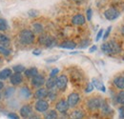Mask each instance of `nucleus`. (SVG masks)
<instances>
[{
  "label": "nucleus",
  "mask_w": 124,
  "mask_h": 119,
  "mask_svg": "<svg viewBox=\"0 0 124 119\" xmlns=\"http://www.w3.org/2000/svg\"><path fill=\"white\" fill-rule=\"evenodd\" d=\"M101 50L103 52L108 54H116L121 52V48L117 42L115 40H111L109 42H105L101 45Z\"/></svg>",
  "instance_id": "1"
},
{
  "label": "nucleus",
  "mask_w": 124,
  "mask_h": 119,
  "mask_svg": "<svg viewBox=\"0 0 124 119\" xmlns=\"http://www.w3.org/2000/svg\"><path fill=\"white\" fill-rule=\"evenodd\" d=\"M35 36L33 31L28 29L22 30L19 33V40L23 45H31L34 42Z\"/></svg>",
  "instance_id": "2"
},
{
  "label": "nucleus",
  "mask_w": 124,
  "mask_h": 119,
  "mask_svg": "<svg viewBox=\"0 0 124 119\" xmlns=\"http://www.w3.org/2000/svg\"><path fill=\"white\" fill-rule=\"evenodd\" d=\"M104 100L99 98V97H93V98H90L88 101H87V108L90 110V111H97L99 109H101V106L103 104Z\"/></svg>",
  "instance_id": "3"
},
{
  "label": "nucleus",
  "mask_w": 124,
  "mask_h": 119,
  "mask_svg": "<svg viewBox=\"0 0 124 119\" xmlns=\"http://www.w3.org/2000/svg\"><path fill=\"white\" fill-rule=\"evenodd\" d=\"M38 42H39V44L44 45L46 47H53L55 44V39L51 35L40 34L38 37Z\"/></svg>",
  "instance_id": "4"
},
{
  "label": "nucleus",
  "mask_w": 124,
  "mask_h": 119,
  "mask_svg": "<svg viewBox=\"0 0 124 119\" xmlns=\"http://www.w3.org/2000/svg\"><path fill=\"white\" fill-rule=\"evenodd\" d=\"M34 109L37 112L40 113H45L49 110V102L46 101L45 99H39L35 102L34 104Z\"/></svg>",
  "instance_id": "5"
},
{
  "label": "nucleus",
  "mask_w": 124,
  "mask_h": 119,
  "mask_svg": "<svg viewBox=\"0 0 124 119\" xmlns=\"http://www.w3.org/2000/svg\"><path fill=\"white\" fill-rule=\"evenodd\" d=\"M80 101V96L78 92H72L69 94L68 98H67V102L69 104L70 108H75Z\"/></svg>",
  "instance_id": "6"
},
{
  "label": "nucleus",
  "mask_w": 124,
  "mask_h": 119,
  "mask_svg": "<svg viewBox=\"0 0 124 119\" xmlns=\"http://www.w3.org/2000/svg\"><path fill=\"white\" fill-rule=\"evenodd\" d=\"M32 108L30 105H24L19 110V114L23 119H28L32 114Z\"/></svg>",
  "instance_id": "7"
},
{
  "label": "nucleus",
  "mask_w": 124,
  "mask_h": 119,
  "mask_svg": "<svg viewBox=\"0 0 124 119\" xmlns=\"http://www.w3.org/2000/svg\"><path fill=\"white\" fill-rule=\"evenodd\" d=\"M69 109H70L69 104H68L67 100H65V99H60V100L55 104V110H56L57 112H59V113H66Z\"/></svg>",
  "instance_id": "8"
},
{
  "label": "nucleus",
  "mask_w": 124,
  "mask_h": 119,
  "mask_svg": "<svg viewBox=\"0 0 124 119\" xmlns=\"http://www.w3.org/2000/svg\"><path fill=\"white\" fill-rule=\"evenodd\" d=\"M45 83H46L45 77L41 74H37L31 78V85H32L34 88H38V89H39V88H41Z\"/></svg>",
  "instance_id": "9"
},
{
  "label": "nucleus",
  "mask_w": 124,
  "mask_h": 119,
  "mask_svg": "<svg viewBox=\"0 0 124 119\" xmlns=\"http://www.w3.org/2000/svg\"><path fill=\"white\" fill-rule=\"evenodd\" d=\"M68 85V78L66 75H59L56 77V88L59 90H65Z\"/></svg>",
  "instance_id": "10"
},
{
  "label": "nucleus",
  "mask_w": 124,
  "mask_h": 119,
  "mask_svg": "<svg viewBox=\"0 0 124 119\" xmlns=\"http://www.w3.org/2000/svg\"><path fill=\"white\" fill-rule=\"evenodd\" d=\"M104 16L108 20H115L119 16V12L115 8H110L104 12Z\"/></svg>",
  "instance_id": "11"
},
{
  "label": "nucleus",
  "mask_w": 124,
  "mask_h": 119,
  "mask_svg": "<svg viewBox=\"0 0 124 119\" xmlns=\"http://www.w3.org/2000/svg\"><path fill=\"white\" fill-rule=\"evenodd\" d=\"M23 82V76L21 74L19 73H15L11 75L10 77V83L14 86H17V85H20L21 83Z\"/></svg>",
  "instance_id": "12"
},
{
  "label": "nucleus",
  "mask_w": 124,
  "mask_h": 119,
  "mask_svg": "<svg viewBox=\"0 0 124 119\" xmlns=\"http://www.w3.org/2000/svg\"><path fill=\"white\" fill-rule=\"evenodd\" d=\"M48 92H49V89H44V88H39V89L35 91L34 97H35L37 100H39V99H44V98L48 97Z\"/></svg>",
  "instance_id": "13"
},
{
  "label": "nucleus",
  "mask_w": 124,
  "mask_h": 119,
  "mask_svg": "<svg viewBox=\"0 0 124 119\" xmlns=\"http://www.w3.org/2000/svg\"><path fill=\"white\" fill-rule=\"evenodd\" d=\"M72 22L77 26H81L86 22V19L83 15H76L72 18Z\"/></svg>",
  "instance_id": "14"
},
{
  "label": "nucleus",
  "mask_w": 124,
  "mask_h": 119,
  "mask_svg": "<svg viewBox=\"0 0 124 119\" xmlns=\"http://www.w3.org/2000/svg\"><path fill=\"white\" fill-rule=\"evenodd\" d=\"M85 116V113L81 110H75L72 112L69 115V119H83Z\"/></svg>",
  "instance_id": "15"
},
{
  "label": "nucleus",
  "mask_w": 124,
  "mask_h": 119,
  "mask_svg": "<svg viewBox=\"0 0 124 119\" xmlns=\"http://www.w3.org/2000/svg\"><path fill=\"white\" fill-rule=\"evenodd\" d=\"M44 119H58V113L56 110H50L44 113Z\"/></svg>",
  "instance_id": "16"
},
{
  "label": "nucleus",
  "mask_w": 124,
  "mask_h": 119,
  "mask_svg": "<svg viewBox=\"0 0 124 119\" xmlns=\"http://www.w3.org/2000/svg\"><path fill=\"white\" fill-rule=\"evenodd\" d=\"M114 84L117 89L123 90L124 89V77L123 76H117L114 79Z\"/></svg>",
  "instance_id": "17"
},
{
  "label": "nucleus",
  "mask_w": 124,
  "mask_h": 119,
  "mask_svg": "<svg viewBox=\"0 0 124 119\" xmlns=\"http://www.w3.org/2000/svg\"><path fill=\"white\" fill-rule=\"evenodd\" d=\"M12 74V70L9 69V68H6V69H3L2 71H0V80H6L8 78L11 77Z\"/></svg>",
  "instance_id": "18"
},
{
  "label": "nucleus",
  "mask_w": 124,
  "mask_h": 119,
  "mask_svg": "<svg viewBox=\"0 0 124 119\" xmlns=\"http://www.w3.org/2000/svg\"><path fill=\"white\" fill-rule=\"evenodd\" d=\"M46 89H54V87H56V78L55 77H50L48 80H46Z\"/></svg>",
  "instance_id": "19"
},
{
  "label": "nucleus",
  "mask_w": 124,
  "mask_h": 119,
  "mask_svg": "<svg viewBox=\"0 0 124 119\" xmlns=\"http://www.w3.org/2000/svg\"><path fill=\"white\" fill-rule=\"evenodd\" d=\"M20 95L22 98L24 99H29L31 96V89H29L28 87H23L20 89Z\"/></svg>",
  "instance_id": "20"
},
{
  "label": "nucleus",
  "mask_w": 124,
  "mask_h": 119,
  "mask_svg": "<svg viewBox=\"0 0 124 119\" xmlns=\"http://www.w3.org/2000/svg\"><path fill=\"white\" fill-rule=\"evenodd\" d=\"M101 112H102V114H104V115H110V114L113 113V110L110 108L109 104H107L105 101L103 102V104L101 106Z\"/></svg>",
  "instance_id": "21"
},
{
  "label": "nucleus",
  "mask_w": 124,
  "mask_h": 119,
  "mask_svg": "<svg viewBox=\"0 0 124 119\" xmlns=\"http://www.w3.org/2000/svg\"><path fill=\"white\" fill-rule=\"evenodd\" d=\"M10 43H11L10 38L6 34H4V33H0V45L7 48L10 45Z\"/></svg>",
  "instance_id": "22"
},
{
  "label": "nucleus",
  "mask_w": 124,
  "mask_h": 119,
  "mask_svg": "<svg viewBox=\"0 0 124 119\" xmlns=\"http://www.w3.org/2000/svg\"><path fill=\"white\" fill-rule=\"evenodd\" d=\"M24 74H25V75H26L27 77H31V78H32L33 76L38 74V70H37L36 68L32 67V68H30V69H27V70L24 72Z\"/></svg>",
  "instance_id": "23"
},
{
  "label": "nucleus",
  "mask_w": 124,
  "mask_h": 119,
  "mask_svg": "<svg viewBox=\"0 0 124 119\" xmlns=\"http://www.w3.org/2000/svg\"><path fill=\"white\" fill-rule=\"evenodd\" d=\"M60 48H63V49H69V50H73L77 47V44L74 42V41H65L61 44L59 45Z\"/></svg>",
  "instance_id": "24"
},
{
  "label": "nucleus",
  "mask_w": 124,
  "mask_h": 119,
  "mask_svg": "<svg viewBox=\"0 0 124 119\" xmlns=\"http://www.w3.org/2000/svg\"><path fill=\"white\" fill-rule=\"evenodd\" d=\"M116 101L117 104H120L121 106L124 105V90H120L116 96Z\"/></svg>",
  "instance_id": "25"
},
{
  "label": "nucleus",
  "mask_w": 124,
  "mask_h": 119,
  "mask_svg": "<svg viewBox=\"0 0 124 119\" xmlns=\"http://www.w3.org/2000/svg\"><path fill=\"white\" fill-rule=\"evenodd\" d=\"M32 28H33V31L35 33H42V31L44 30L43 25L40 23H33L32 24Z\"/></svg>",
  "instance_id": "26"
},
{
  "label": "nucleus",
  "mask_w": 124,
  "mask_h": 119,
  "mask_svg": "<svg viewBox=\"0 0 124 119\" xmlns=\"http://www.w3.org/2000/svg\"><path fill=\"white\" fill-rule=\"evenodd\" d=\"M93 85L94 87H96V89H100L101 91H105V90H106L104 85H103L99 80H97V79H93Z\"/></svg>",
  "instance_id": "27"
},
{
  "label": "nucleus",
  "mask_w": 124,
  "mask_h": 119,
  "mask_svg": "<svg viewBox=\"0 0 124 119\" xmlns=\"http://www.w3.org/2000/svg\"><path fill=\"white\" fill-rule=\"evenodd\" d=\"M9 29V24L6 19L0 18V31H5Z\"/></svg>",
  "instance_id": "28"
},
{
  "label": "nucleus",
  "mask_w": 124,
  "mask_h": 119,
  "mask_svg": "<svg viewBox=\"0 0 124 119\" xmlns=\"http://www.w3.org/2000/svg\"><path fill=\"white\" fill-rule=\"evenodd\" d=\"M15 88L14 87H10V88H8V89H6L4 90V92H3V95H4V97H6V98H9V97H11L13 94H14V92H15Z\"/></svg>",
  "instance_id": "29"
},
{
  "label": "nucleus",
  "mask_w": 124,
  "mask_h": 119,
  "mask_svg": "<svg viewBox=\"0 0 124 119\" xmlns=\"http://www.w3.org/2000/svg\"><path fill=\"white\" fill-rule=\"evenodd\" d=\"M13 71H14L15 73H19V74H21V73L25 72L26 69H25V67L22 66V65H16V66L13 67Z\"/></svg>",
  "instance_id": "30"
},
{
  "label": "nucleus",
  "mask_w": 124,
  "mask_h": 119,
  "mask_svg": "<svg viewBox=\"0 0 124 119\" xmlns=\"http://www.w3.org/2000/svg\"><path fill=\"white\" fill-rule=\"evenodd\" d=\"M57 96V93L54 89H50L49 92H48V98L51 100V101H54Z\"/></svg>",
  "instance_id": "31"
},
{
  "label": "nucleus",
  "mask_w": 124,
  "mask_h": 119,
  "mask_svg": "<svg viewBox=\"0 0 124 119\" xmlns=\"http://www.w3.org/2000/svg\"><path fill=\"white\" fill-rule=\"evenodd\" d=\"M0 53L3 54L4 56H8V55L11 54V51L9 49H7L6 47H3V46L0 45Z\"/></svg>",
  "instance_id": "32"
},
{
  "label": "nucleus",
  "mask_w": 124,
  "mask_h": 119,
  "mask_svg": "<svg viewBox=\"0 0 124 119\" xmlns=\"http://www.w3.org/2000/svg\"><path fill=\"white\" fill-rule=\"evenodd\" d=\"M118 114H119V116H120L121 118L124 119V105L120 106V107L118 108Z\"/></svg>",
  "instance_id": "33"
},
{
  "label": "nucleus",
  "mask_w": 124,
  "mask_h": 119,
  "mask_svg": "<svg viewBox=\"0 0 124 119\" xmlns=\"http://www.w3.org/2000/svg\"><path fill=\"white\" fill-rule=\"evenodd\" d=\"M8 117L10 119H20L19 118V116L15 113V112H10V113H8Z\"/></svg>",
  "instance_id": "34"
},
{
  "label": "nucleus",
  "mask_w": 124,
  "mask_h": 119,
  "mask_svg": "<svg viewBox=\"0 0 124 119\" xmlns=\"http://www.w3.org/2000/svg\"><path fill=\"white\" fill-rule=\"evenodd\" d=\"M58 73H59V70H58V69H54V70H52V72H51V74H50V77H55Z\"/></svg>",
  "instance_id": "35"
},
{
  "label": "nucleus",
  "mask_w": 124,
  "mask_h": 119,
  "mask_svg": "<svg viewBox=\"0 0 124 119\" xmlns=\"http://www.w3.org/2000/svg\"><path fill=\"white\" fill-rule=\"evenodd\" d=\"M28 15H30L31 17H34V16H36V15H38V12L35 11V10H30V11L28 12Z\"/></svg>",
  "instance_id": "36"
},
{
  "label": "nucleus",
  "mask_w": 124,
  "mask_h": 119,
  "mask_svg": "<svg viewBox=\"0 0 124 119\" xmlns=\"http://www.w3.org/2000/svg\"><path fill=\"white\" fill-rule=\"evenodd\" d=\"M88 45H89V40L85 39V40H83V41L81 42V44L79 45V48H86Z\"/></svg>",
  "instance_id": "37"
},
{
  "label": "nucleus",
  "mask_w": 124,
  "mask_h": 119,
  "mask_svg": "<svg viewBox=\"0 0 124 119\" xmlns=\"http://www.w3.org/2000/svg\"><path fill=\"white\" fill-rule=\"evenodd\" d=\"M28 119H41V117H40V115H39L38 113H36V112H32V114H31Z\"/></svg>",
  "instance_id": "38"
},
{
  "label": "nucleus",
  "mask_w": 124,
  "mask_h": 119,
  "mask_svg": "<svg viewBox=\"0 0 124 119\" xmlns=\"http://www.w3.org/2000/svg\"><path fill=\"white\" fill-rule=\"evenodd\" d=\"M111 30H112V27H108L107 30H106V31H105V33L103 34V39H107V37L109 36V34H110Z\"/></svg>",
  "instance_id": "39"
},
{
  "label": "nucleus",
  "mask_w": 124,
  "mask_h": 119,
  "mask_svg": "<svg viewBox=\"0 0 124 119\" xmlns=\"http://www.w3.org/2000/svg\"><path fill=\"white\" fill-rule=\"evenodd\" d=\"M92 15H93L92 9H88V10H87V20L91 21V19H92Z\"/></svg>",
  "instance_id": "40"
},
{
  "label": "nucleus",
  "mask_w": 124,
  "mask_h": 119,
  "mask_svg": "<svg viewBox=\"0 0 124 119\" xmlns=\"http://www.w3.org/2000/svg\"><path fill=\"white\" fill-rule=\"evenodd\" d=\"M93 89V84H89V85L87 86L86 89H85V91H86V92H91Z\"/></svg>",
  "instance_id": "41"
},
{
  "label": "nucleus",
  "mask_w": 124,
  "mask_h": 119,
  "mask_svg": "<svg viewBox=\"0 0 124 119\" xmlns=\"http://www.w3.org/2000/svg\"><path fill=\"white\" fill-rule=\"evenodd\" d=\"M102 34H103V30H100L98 32H97V35H96V38H95V41H98L100 38H101V36H102Z\"/></svg>",
  "instance_id": "42"
},
{
  "label": "nucleus",
  "mask_w": 124,
  "mask_h": 119,
  "mask_svg": "<svg viewBox=\"0 0 124 119\" xmlns=\"http://www.w3.org/2000/svg\"><path fill=\"white\" fill-rule=\"evenodd\" d=\"M34 55H39L40 53H41V51H39V50H35V51H33V52H32Z\"/></svg>",
  "instance_id": "43"
},
{
  "label": "nucleus",
  "mask_w": 124,
  "mask_h": 119,
  "mask_svg": "<svg viewBox=\"0 0 124 119\" xmlns=\"http://www.w3.org/2000/svg\"><path fill=\"white\" fill-rule=\"evenodd\" d=\"M95 50H96V46H93V47L90 49V52H94Z\"/></svg>",
  "instance_id": "44"
},
{
  "label": "nucleus",
  "mask_w": 124,
  "mask_h": 119,
  "mask_svg": "<svg viewBox=\"0 0 124 119\" xmlns=\"http://www.w3.org/2000/svg\"><path fill=\"white\" fill-rule=\"evenodd\" d=\"M3 88H4V83L2 81H0V90L3 89Z\"/></svg>",
  "instance_id": "45"
},
{
  "label": "nucleus",
  "mask_w": 124,
  "mask_h": 119,
  "mask_svg": "<svg viewBox=\"0 0 124 119\" xmlns=\"http://www.w3.org/2000/svg\"><path fill=\"white\" fill-rule=\"evenodd\" d=\"M76 3H78V4H80L81 2H83V0H74Z\"/></svg>",
  "instance_id": "46"
},
{
  "label": "nucleus",
  "mask_w": 124,
  "mask_h": 119,
  "mask_svg": "<svg viewBox=\"0 0 124 119\" xmlns=\"http://www.w3.org/2000/svg\"><path fill=\"white\" fill-rule=\"evenodd\" d=\"M121 33H122V35L124 36V26L122 27V29H121Z\"/></svg>",
  "instance_id": "47"
},
{
  "label": "nucleus",
  "mask_w": 124,
  "mask_h": 119,
  "mask_svg": "<svg viewBox=\"0 0 124 119\" xmlns=\"http://www.w3.org/2000/svg\"><path fill=\"white\" fill-rule=\"evenodd\" d=\"M0 99H1V93H0Z\"/></svg>",
  "instance_id": "48"
},
{
  "label": "nucleus",
  "mask_w": 124,
  "mask_h": 119,
  "mask_svg": "<svg viewBox=\"0 0 124 119\" xmlns=\"http://www.w3.org/2000/svg\"><path fill=\"white\" fill-rule=\"evenodd\" d=\"M0 60H1V57H0Z\"/></svg>",
  "instance_id": "49"
},
{
  "label": "nucleus",
  "mask_w": 124,
  "mask_h": 119,
  "mask_svg": "<svg viewBox=\"0 0 124 119\" xmlns=\"http://www.w3.org/2000/svg\"><path fill=\"white\" fill-rule=\"evenodd\" d=\"M123 59H124V56H123Z\"/></svg>",
  "instance_id": "50"
},
{
  "label": "nucleus",
  "mask_w": 124,
  "mask_h": 119,
  "mask_svg": "<svg viewBox=\"0 0 124 119\" xmlns=\"http://www.w3.org/2000/svg\"><path fill=\"white\" fill-rule=\"evenodd\" d=\"M123 77H124V76H123Z\"/></svg>",
  "instance_id": "51"
}]
</instances>
